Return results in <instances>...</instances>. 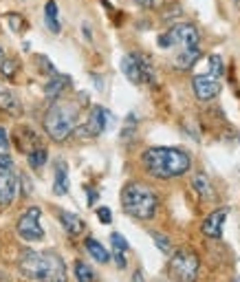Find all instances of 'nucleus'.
<instances>
[{
	"instance_id": "1",
	"label": "nucleus",
	"mask_w": 240,
	"mask_h": 282,
	"mask_svg": "<svg viewBox=\"0 0 240 282\" xmlns=\"http://www.w3.org/2000/svg\"><path fill=\"white\" fill-rule=\"evenodd\" d=\"M141 161L154 179H174L192 168L189 154L178 148H148Z\"/></svg>"
},
{
	"instance_id": "2",
	"label": "nucleus",
	"mask_w": 240,
	"mask_h": 282,
	"mask_svg": "<svg viewBox=\"0 0 240 282\" xmlns=\"http://www.w3.org/2000/svg\"><path fill=\"white\" fill-rule=\"evenodd\" d=\"M20 271L31 280H51L64 282L66 267L64 260L55 251H27L20 258Z\"/></svg>"
},
{
	"instance_id": "3",
	"label": "nucleus",
	"mask_w": 240,
	"mask_h": 282,
	"mask_svg": "<svg viewBox=\"0 0 240 282\" xmlns=\"http://www.w3.org/2000/svg\"><path fill=\"white\" fill-rule=\"evenodd\" d=\"M77 117H80V108L75 104L55 97V102L44 115L42 126L53 141H66L77 128Z\"/></svg>"
},
{
	"instance_id": "4",
	"label": "nucleus",
	"mask_w": 240,
	"mask_h": 282,
	"mask_svg": "<svg viewBox=\"0 0 240 282\" xmlns=\"http://www.w3.org/2000/svg\"><path fill=\"white\" fill-rule=\"evenodd\" d=\"M121 207L126 214L139 220H150L154 218L159 207L157 192L146 183H128L121 192Z\"/></svg>"
},
{
	"instance_id": "5",
	"label": "nucleus",
	"mask_w": 240,
	"mask_h": 282,
	"mask_svg": "<svg viewBox=\"0 0 240 282\" xmlns=\"http://www.w3.org/2000/svg\"><path fill=\"white\" fill-rule=\"evenodd\" d=\"M198 29L189 22H181V25H174L170 31L161 33L157 44L161 49H172V47H178V49H192V47H198Z\"/></svg>"
},
{
	"instance_id": "6",
	"label": "nucleus",
	"mask_w": 240,
	"mask_h": 282,
	"mask_svg": "<svg viewBox=\"0 0 240 282\" xmlns=\"http://www.w3.org/2000/svg\"><path fill=\"white\" fill-rule=\"evenodd\" d=\"M121 71L132 84H141V82H154V71L150 62L143 55L130 53L121 60Z\"/></svg>"
},
{
	"instance_id": "7",
	"label": "nucleus",
	"mask_w": 240,
	"mask_h": 282,
	"mask_svg": "<svg viewBox=\"0 0 240 282\" xmlns=\"http://www.w3.org/2000/svg\"><path fill=\"white\" fill-rule=\"evenodd\" d=\"M198 258L196 253L187 251V249H178L170 260V273L176 280H194L198 275Z\"/></svg>"
},
{
	"instance_id": "8",
	"label": "nucleus",
	"mask_w": 240,
	"mask_h": 282,
	"mask_svg": "<svg viewBox=\"0 0 240 282\" xmlns=\"http://www.w3.org/2000/svg\"><path fill=\"white\" fill-rule=\"evenodd\" d=\"M40 216H42V209L40 207H29L25 214L20 216V223H18V234L20 238L25 240H42L44 238V229L40 227Z\"/></svg>"
},
{
	"instance_id": "9",
	"label": "nucleus",
	"mask_w": 240,
	"mask_h": 282,
	"mask_svg": "<svg viewBox=\"0 0 240 282\" xmlns=\"http://www.w3.org/2000/svg\"><path fill=\"white\" fill-rule=\"evenodd\" d=\"M192 88L198 99L207 102V99H214L220 93V82L216 75H196L192 80Z\"/></svg>"
},
{
	"instance_id": "10",
	"label": "nucleus",
	"mask_w": 240,
	"mask_h": 282,
	"mask_svg": "<svg viewBox=\"0 0 240 282\" xmlns=\"http://www.w3.org/2000/svg\"><path fill=\"white\" fill-rule=\"evenodd\" d=\"M14 141H16V148H18L20 152H25V154L42 148L40 135H38L31 126H20V128L16 130V135H14Z\"/></svg>"
},
{
	"instance_id": "11",
	"label": "nucleus",
	"mask_w": 240,
	"mask_h": 282,
	"mask_svg": "<svg viewBox=\"0 0 240 282\" xmlns=\"http://www.w3.org/2000/svg\"><path fill=\"white\" fill-rule=\"evenodd\" d=\"M110 121H113V115H110L108 110L102 106H93L91 115H88V121H86V135H91V137L102 135L110 126Z\"/></svg>"
},
{
	"instance_id": "12",
	"label": "nucleus",
	"mask_w": 240,
	"mask_h": 282,
	"mask_svg": "<svg viewBox=\"0 0 240 282\" xmlns=\"http://www.w3.org/2000/svg\"><path fill=\"white\" fill-rule=\"evenodd\" d=\"M227 214H229V209L220 207V209H214V212H211L209 216L203 220V234L207 236V238H220L222 225H225Z\"/></svg>"
},
{
	"instance_id": "13",
	"label": "nucleus",
	"mask_w": 240,
	"mask_h": 282,
	"mask_svg": "<svg viewBox=\"0 0 240 282\" xmlns=\"http://www.w3.org/2000/svg\"><path fill=\"white\" fill-rule=\"evenodd\" d=\"M18 179L14 176L11 168H0V205H9L16 198Z\"/></svg>"
},
{
	"instance_id": "14",
	"label": "nucleus",
	"mask_w": 240,
	"mask_h": 282,
	"mask_svg": "<svg viewBox=\"0 0 240 282\" xmlns=\"http://www.w3.org/2000/svg\"><path fill=\"white\" fill-rule=\"evenodd\" d=\"M0 110H5L7 115H14V117H18L22 113V104L20 99L16 97L14 91H9L7 86L0 84Z\"/></svg>"
},
{
	"instance_id": "15",
	"label": "nucleus",
	"mask_w": 240,
	"mask_h": 282,
	"mask_svg": "<svg viewBox=\"0 0 240 282\" xmlns=\"http://www.w3.org/2000/svg\"><path fill=\"white\" fill-rule=\"evenodd\" d=\"M198 58H200V49H198V47L181 49V51H178V55L174 58V66H176V69L187 71V69H192V66L198 62Z\"/></svg>"
},
{
	"instance_id": "16",
	"label": "nucleus",
	"mask_w": 240,
	"mask_h": 282,
	"mask_svg": "<svg viewBox=\"0 0 240 282\" xmlns=\"http://www.w3.org/2000/svg\"><path fill=\"white\" fill-rule=\"evenodd\" d=\"M60 223H62V227L66 229V234H71V236H80L84 231V220L77 216V214L66 212V209L60 212Z\"/></svg>"
},
{
	"instance_id": "17",
	"label": "nucleus",
	"mask_w": 240,
	"mask_h": 282,
	"mask_svg": "<svg viewBox=\"0 0 240 282\" xmlns=\"http://www.w3.org/2000/svg\"><path fill=\"white\" fill-rule=\"evenodd\" d=\"M71 86V77L69 75H62V73H55L51 75V80L47 82V86H44V93H47V97H58L60 93L64 91V88Z\"/></svg>"
},
{
	"instance_id": "18",
	"label": "nucleus",
	"mask_w": 240,
	"mask_h": 282,
	"mask_svg": "<svg viewBox=\"0 0 240 282\" xmlns=\"http://www.w3.org/2000/svg\"><path fill=\"white\" fill-rule=\"evenodd\" d=\"M55 194L64 196L69 192V170H66V163L60 161L58 168H55V183H53Z\"/></svg>"
},
{
	"instance_id": "19",
	"label": "nucleus",
	"mask_w": 240,
	"mask_h": 282,
	"mask_svg": "<svg viewBox=\"0 0 240 282\" xmlns=\"http://www.w3.org/2000/svg\"><path fill=\"white\" fill-rule=\"evenodd\" d=\"M192 185H194V190L198 192V196H203L205 201H211V198H214V187H211L209 179L205 174H196V176H194Z\"/></svg>"
},
{
	"instance_id": "20",
	"label": "nucleus",
	"mask_w": 240,
	"mask_h": 282,
	"mask_svg": "<svg viewBox=\"0 0 240 282\" xmlns=\"http://www.w3.org/2000/svg\"><path fill=\"white\" fill-rule=\"evenodd\" d=\"M86 251L91 253V256L95 258L97 262H108L110 260V253H108V249L102 245V242H97L95 238H86Z\"/></svg>"
},
{
	"instance_id": "21",
	"label": "nucleus",
	"mask_w": 240,
	"mask_h": 282,
	"mask_svg": "<svg viewBox=\"0 0 240 282\" xmlns=\"http://www.w3.org/2000/svg\"><path fill=\"white\" fill-rule=\"evenodd\" d=\"M75 278L80 280V282H93L95 280V273H93V269L88 267L86 262L77 260L75 262Z\"/></svg>"
},
{
	"instance_id": "22",
	"label": "nucleus",
	"mask_w": 240,
	"mask_h": 282,
	"mask_svg": "<svg viewBox=\"0 0 240 282\" xmlns=\"http://www.w3.org/2000/svg\"><path fill=\"white\" fill-rule=\"evenodd\" d=\"M27 159H29V165L33 170H38V168H42L44 163H47V150L44 148H38V150H33L27 154Z\"/></svg>"
},
{
	"instance_id": "23",
	"label": "nucleus",
	"mask_w": 240,
	"mask_h": 282,
	"mask_svg": "<svg viewBox=\"0 0 240 282\" xmlns=\"http://www.w3.org/2000/svg\"><path fill=\"white\" fill-rule=\"evenodd\" d=\"M150 236H152V240H154V245L159 247L163 253H172V242L165 238L163 234H159V231H150Z\"/></svg>"
},
{
	"instance_id": "24",
	"label": "nucleus",
	"mask_w": 240,
	"mask_h": 282,
	"mask_svg": "<svg viewBox=\"0 0 240 282\" xmlns=\"http://www.w3.org/2000/svg\"><path fill=\"white\" fill-rule=\"evenodd\" d=\"M207 62H209V75H222V60H220V55H216V53H211L209 58H207Z\"/></svg>"
},
{
	"instance_id": "25",
	"label": "nucleus",
	"mask_w": 240,
	"mask_h": 282,
	"mask_svg": "<svg viewBox=\"0 0 240 282\" xmlns=\"http://www.w3.org/2000/svg\"><path fill=\"white\" fill-rule=\"evenodd\" d=\"M110 242H113V249H115V251H128V249H130L128 240H126L121 234H117V231H113V234H110Z\"/></svg>"
},
{
	"instance_id": "26",
	"label": "nucleus",
	"mask_w": 240,
	"mask_h": 282,
	"mask_svg": "<svg viewBox=\"0 0 240 282\" xmlns=\"http://www.w3.org/2000/svg\"><path fill=\"white\" fill-rule=\"evenodd\" d=\"M18 69H20V64L16 62V60H3V62H0V71L5 73V77H14Z\"/></svg>"
},
{
	"instance_id": "27",
	"label": "nucleus",
	"mask_w": 240,
	"mask_h": 282,
	"mask_svg": "<svg viewBox=\"0 0 240 282\" xmlns=\"http://www.w3.org/2000/svg\"><path fill=\"white\" fill-rule=\"evenodd\" d=\"M44 18L58 20V5H55V0H47V5H44Z\"/></svg>"
},
{
	"instance_id": "28",
	"label": "nucleus",
	"mask_w": 240,
	"mask_h": 282,
	"mask_svg": "<svg viewBox=\"0 0 240 282\" xmlns=\"http://www.w3.org/2000/svg\"><path fill=\"white\" fill-rule=\"evenodd\" d=\"M7 18H9V25H11V29L14 31H20V29H25V18L18 14H7Z\"/></svg>"
},
{
	"instance_id": "29",
	"label": "nucleus",
	"mask_w": 240,
	"mask_h": 282,
	"mask_svg": "<svg viewBox=\"0 0 240 282\" xmlns=\"http://www.w3.org/2000/svg\"><path fill=\"white\" fill-rule=\"evenodd\" d=\"M135 3L139 7H146V9H159V7H163L165 0H135Z\"/></svg>"
},
{
	"instance_id": "30",
	"label": "nucleus",
	"mask_w": 240,
	"mask_h": 282,
	"mask_svg": "<svg viewBox=\"0 0 240 282\" xmlns=\"http://www.w3.org/2000/svg\"><path fill=\"white\" fill-rule=\"evenodd\" d=\"M97 218L102 220L104 225L113 223V214H110V209H108V207H99V209H97Z\"/></svg>"
},
{
	"instance_id": "31",
	"label": "nucleus",
	"mask_w": 240,
	"mask_h": 282,
	"mask_svg": "<svg viewBox=\"0 0 240 282\" xmlns=\"http://www.w3.org/2000/svg\"><path fill=\"white\" fill-rule=\"evenodd\" d=\"M38 62H40V64L44 66V71H47L49 75H55V73H58V71H55V66H53L51 62H49L47 55H38Z\"/></svg>"
},
{
	"instance_id": "32",
	"label": "nucleus",
	"mask_w": 240,
	"mask_h": 282,
	"mask_svg": "<svg viewBox=\"0 0 240 282\" xmlns=\"http://www.w3.org/2000/svg\"><path fill=\"white\" fill-rule=\"evenodd\" d=\"M115 262L119 269H126V251H115Z\"/></svg>"
},
{
	"instance_id": "33",
	"label": "nucleus",
	"mask_w": 240,
	"mask_h": 282,
	"mask_svg": "<svg viewBox=\"0 0 240 282\" xmlns=\"http://www.w3.org/2000/svg\"><path fill=\"white\" fill-rule=\"evenodd\" d=\"M9 146V137H7V130L0 128V150H5V148Z\"/></svg>"
},
{
	"instance_id": "34",
	"label": "nucleus",
	"mask_w": 240,
	"mask_h": 282,
	"mask_svg": "<svg viewBox=\"0 0 240 282\" xmlns=\"http://www.w3.org/2000/svg\"><path fill=\"white\" fill-rule=\"evenodd\" d=\"M11 165H14V163H11V157H9V154H0V168H11Z\"/></svg>"
},
{
	"instance_id": "35",
	"label": "nucleus",
	"mask_w": 240,
	"mask_h": 282,
	"mask_svg": "<svg viewBox=\"0 0 240 282\" xmlns=\"http://www.w3.org/2000/svg\"><path fill=\"white\" fill-rule=\"evenodd\" d=\"M97 201V190H88V205H95Z\"/></svg>"
},
{
	"instance_id": "36",
	"label": "nucleus",
	"mask_w": 240,
	"mask_h": 282,
	"mask_svg": "<svg viewBox=\"0 0 240 282\" xmlns=\"http://www.w3.org/2000/svg\"><path fill=\"white\" fill-rule=\"evenodd\" d=\"M84 36H86V40H93V33H91V27L84 25Z\"/></svg>"
},
{
	"instance_id": "37",
	"label": "nucleus",
	"mask_w": 240,
	"mask_h": 282,
	"mask_svg": "<svg viewBox=\"0 0 240 282\" xmlns=\"http://www.w3.org/2000/svg\"><path fill=\"white\" fill-rule=\"evenodd\" d=\"M3 60H5V51H3V49H0V62H3Z\"/></svg>"
}]
</instances>
